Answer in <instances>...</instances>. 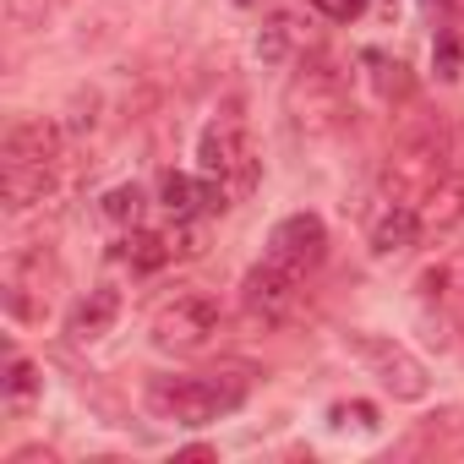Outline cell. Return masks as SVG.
<instances>
[{
    "mask_svg": "<svg viewBox=\"0 0 464 464\" xmlns=\"http://www.w3.org/2000/svg\"><path fill=\"white\" fill-rule=\"evenodd\" d=\"M442 175H448V142H442L437 131H415V137H404V142L388 153V164H382L388 202H410V208H420L426 191H431Z\"/></svg>",
    "mask_w": 464,
    "mask_h": 464,
    "instance_id": "obj_3",
    "label": "cell"
},
{
    "mask_svg": "<svg viewBox=\"0 0 464 464\" xmlns=\"http://www.w3.org/2000/svg\"><path fill=\"white\" fill-rule=\"evenodd\" d=\"M334 420H355V426H377V410L372 404H334Z\"/></svg>",
    "mask_w": 464,
    "mask_h": 464,
    "instance_id": "obj_22",
    "label": "cell"
},
{
    "mask_svg": "<svg viewBox=\"0 0 464 464\" xmlns=\"http://www.w3.org/2000/svg\"><path fill=\"white\" fill-rule=\"evenodd\" d=\"M268 257L295 268V274H312L323 257H328V224L317 213H290L274 224V236H268Z\"/></svg>",
    "mask_w": 464,
    "mask_h": 464,
    "instance_id": "obj_7",
    "label": "cell"
},
{
    "mask_svg": "<svg viewBox=\"0 0 464 464\" xmlns=\"http://www.w3.org/2000/svg\"><path fill=\"white\" fill-rule=\"evenodd\" d=\"M344 350H350L393 399H410V404L426 399V388H431V382H426V366H420L404 344H393V339H382V334H350Z\"/></svg>",
    "mask_w": 464,
    "mask_h": 464,
    "instance_id": "obj_6",
    "label": "cell"
},
{
    "mask_svg": "<svg viewBox=\"0 0 464 464\" xmlns=\"http://www.w3.org/2000/svg\"><path fill=\"white\" fill-rule=\"evenodd\" d=\"M99 218H104V224H121V229L137 224V218H142V186H137V180L110 186V191L99 197Z\"/></svg>",
    "mask_w": 464,
    "mask_h": 464,
    "instance_id": "obj_18",
    "label": "cell"
},
{
    "mask_svg": "<svg viewBox=\"0 0 464 464\" xmlns=\"http://www.w3.org/2000/svg\"><path fill=\"white\" fill-rule=\"evenodd\" d=\"M459 224H464V169H448L420 202V229L426 236H448Z\"/></svg>",
    "mask_w": 464,
    "mask_h": 464,
    "instance_id": "obj_12",
    "label": "cell"
},
{
    "mask_svg": "<svg viewBox=\"0 0 464 464\" xmlns=\"http://www.w3.org/2000/svg\"><path fill=\"white\" fill-rule=\"evenodd\" d=\"M344 110H350L344 77L328 61H312V66L295 72V82H290V121L301 131H334L344 121Z\"/></svg>",
    "mask_w": 464,
    "mask_h": 464,
    "instance_id": "obj_5",
    "label": "cell"
},
{
    "mask_svg": "<svg viewBox=\"0 0 464 464\" xmlns=\"http://www.w3.org/2000/svg\"><path fill=\"white\" fill-rule=\"evenodd\" d=\"M361 66H366V77H372V88H377V99H382V104L410 99V72H404L399 61H388L382 50H366V55H361Z\"/></svg>",
    "mask_w": 464,
    "mask_h": 464,
    "instance_id": "obj_16",
    "label": "cell"
},
{
    "mask_svg": "<svg viewBox=\"0 0 464 464\" xmlns=\"http://www.w3.org/2000/svg\"><path fill=\"white\" fill-rule=\"evenodd\" d=\"M197 164H202L208 180H218V186L229 191V202H246V197L257 191V175H263V169H257V153H252V142H246V126L229 121V115H218V121L202 131Z\"/></svg>",
    "mask_w": 464,
    "mask_h": 464,
    "instance_id": "obj_2",
    "label": "cell"
},
{
    "mask_svg": "<svg viewBox=\"0 0 464 464\" xmlns=\"http://www.w3.org/2000/svg\"><path fill=\"white\" fill-rule=\"evenodd\" d=\"M312 6H317L323 17H334V23H355V17H366L372 0H312Z\"/></svg>",
    "mask_w": 464,
    "mask_h": 464,
    "instance_id": "obj_20",
    "label": "cell"
},
{
    "mask_svg": "<svg viewBox=\"0 0 464 464\" xmlns=\"http://www.w3.org/2000/svg\"><path fill=\"white\" fill-rule=\"evenodd\" d=\"M50 191H55V169H50V164H17V159L0 164V197H6L12 213L39 208Z\"/></svg>",
    "mask_w": 464,
    "mask_h": 464,
    "instance_id": "obj_10",
    "label": "cell"
},
{
    "mask_svg": "<svg viewBox=\"0 0 464 464\" xmlns=\"http://www.w3.org/2000/svg\"><path fill=\"white\" fill-rule=\"evenodd\" d=\"M34 393H39V366L17 355V361L6 366V404H28Z\"/></svg>",
    "mask_w": 464,
    "mask_h": 464,
    "instance_id": "obj_19",
    "label": "cell"
},
{
    "mask_svg": "<svg viewBox=\"0 0 464 464\" xmlns=\"http://www.w3.org/2000/svg\"><path fill=\"white\" fill-rule=\"evenodd\" d=\"M6 159H17V164H61V126L55 121H12L6 126V148H0Z\"/></svg>",
    "mask_w": 464,
    "mask_h": 464,
    "instance_id": "obj_9",
    "label": "cell"
},
{
    "mask_svg": "<svg viewBox=\"0 0 464 464\" xmlns=\"http://www.w3.org/2000/svg\"><path fill=\"white\" fill-rule=\"evenodd\" d=\"M295 285H301V274L268 257V263H257V268L246 274L241 301H246V312H252V317H263V323H285V317L295 312V295H301Z\"/></svg>",
    "mask_w": 464,
    "mask_h": 464,
    "instance_id": "obj_8",
    "label": "cell"
},
{
    "mask_svg": "<svg viewBox=\"0 0 464 464\" xmlns=\"http://www.w3.org/2000/svg\"><path fill=\"white\" fill-rule=\"evenodd\" d=\"M121 257H126L137 274H153V268L175 263V252H169V236H159V229H137V224H131V236L121 241Z\"/></svg>",
    "mask_w": 464,
    "mask_h": 464,
    "instance_id": "obj_15",
    "label": "cell"
},
{
    "mask_svg": "<svg viewBox=\"0 0 464 464\" xmlns=\"http://www.w3.org/2000/svg\"><path fill=\"white\" fill-rule=\"evenodd\" d=\"M115 317H121V290L99 285V290H88V295L72 306V323H66V334H72L77 344H93V339H104V334L115 328Z\"/></svg>",
    "mask_w": 464,
    "mask_h": 464,
    "instance_id": "obj_13",
    "label": "cell"
},
{
    "mask_svg": "<svg viewBox=\"0 0 464 464\" xmlns=\"http://www.w3.org/2000/svg\"><path fill=\"white\" fill-rule=\"evenodd\" d=\"M159 208L169 213V218H191L197 208H208V180H191V175H164L159 180Z\"/></svg>",
    "mask_w": 464,
    "mask_h": 464,
    "instance_id": "obj_14",
    "label": "cell"
},
{
    "mask_svg": "<svg viewBox=\"0 0 464 464\" xmlns=\"http://www.w3.org/2000/svg\"><path fill=\"white\" fill-rule=\"evenodd\" d=\"M448 169H464V115H459V126L448 137Z\"/></svg>",
    "mask_w": 464,
    "mask_h": 464,
    "instance_id": "obj_23",
    "label": "cell"
},
{
    "mask_svg": "<svg viewBox=\"0 0 464 464\" xmlns=\"http://www.w3.org/2000/svg\"><path fill=\"white\" fill-rule=\"evenodd\" d=\"M290 50H295V23H290L285 12H274V17L263 23V34H257V55H263V66H285Z\"/></svg>",
    "mask_w": 464,
    "mask_h": 464,
    "instance_id": "obj_17",
    "label": "cell"
},
{
    "mask_svg": "<svg viewBox=\"0 0 464 464\" xmlns=\"http://www.w3.org/2000/svg\"><path fill=\"white\" fill-rule=\"evenodd\" d=\"M218 334V301L202 290H180L153 312V344L169 355H197Z\"/></svg>",
    "mask_w": 464,
    "mask_h": 464,
    "instance_id": "obj_4",
    "label": "cell"
},
{
    "mask_svg": "<svg viewBox=\"0 0 464 464\" xmlns=\"http://www.w3.org/2000/svg\"><path fill=\"white\" fill-rule=\"evenodd\" d=\"M246 399V377L236 372H208V377H153L142 388V404L153 420H175V426H208L229 410H241Z\"/></svg>",
    "mask_w": 464,
    "mask_h": 464,
    "instance_id": "obj_1",
    "label": "cell"
},
{
    "mask_svg": "<svg viewBox=\"0 0 464 464\" xmlns=\"http://www.w3.org/2000/svg\"><path fill=\"white\" fill-rule=\"evenodd\" d=\"M420 236H426V229H420V208H410V202H388V208L372 218V252H377V257H399V252H410Z\"/></svg>",
    "mask_w": 464,
    "mask_h": 464,
    "instance_id": "obj_11",
    "label": "cell"
},
{
    "mask_svg": "<svg viewBox=\"0 0 464 464\" xmlns=\"http://www.w3.org/2000/svg\"><path fill=\"white\" fill-rule=\"evenodd\" d=\"M431 61H437V77H448V82H453V77H459V39H453V34H442V39H437V50H431Z\"/></svg>",
    "mask_w": 464,
    "mask_h": 464,
    "instance_id": "obj_21",
    "label": "cell"
}]
</instances>
